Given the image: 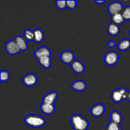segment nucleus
<instances>
[{
  "label": "nucleus",
  "instance_id": "2eb2a0df",
  "mask_svg": "<svg viewBox=\"0 0 130 130\" xmlns=\"http://www.w3.org/2000/svg\"><path fill=\"white\" fill-rule=\"evenodd\" d=\"M14 41L17 43V44L19 46L22 52H25L28 49V45L27 43V41L24 37L20 36H17L14 39Z\"/></svg>",
  "mask_w": 130,
  "mask_h": 130
},
{
  "label": "nucleus",
  "instance_id": "f8f14e48",
  "mask_svg": "<svg viewBox=\"0 0 130 130\" xmlns=\"http://www.w3.org/2000/svg\"><path fill=\"white\" fill-rule=\"evenodd\" d=\"M34 57L38 59L41 57H45V56H52V52L48 47L41 46L34 52Z\"/></svg>",
  "mask_w": 130,
  "mask_h": 130
},
{
  "label": "nucleus",
  "instance_id": "412c9836",
  "mask_svg": "<svg viewBox=\"0 0 130 130\" xmlns=\"http://www.w3.org/2000/svg\"><path fill=\"white\" fill-rule=\"evenodd\" d=\"M111 20L112 22L116 24H118L119 25L123 24L124 22V21H125V20L124 19L121 13H118L116 14V15H112Z\"/></svg>",
  "mask_w": 130,
  "mask_h": 130
},
{
  "label": "nucleus",
  "instance_id": "7c9ffc66",
  "mask_svg": "<svg viewBox=\"0 0 130 130\" xmlns=\"http://www.w3.org/2000/svg\"><path fill=\"white\" fill-rule=\"evenodd\" d=\"M129 36H130V30H129Z\"/></svg>",
  "mask_w": 130,
  "mask_h": 130
},
{
  "label": "nucleus",
  "instance_id": "cd10ccee",
  "mask_svg": "<svg viewBox=\"0 0 130 130\" xmlns=\"http://www.w3.org/2000/svg\"><path fill=\"white\" fill-rule=\"evenodd\" d=\"M108 46H109L110 48H114L116 46V43L114 41H110L108 43Z\"/></svg>",
  "mask_w": 130,
  "mask_h": 130
},
{
  "label": "nucleus",
  "instance_id": "f3484780",
  "mask_svg": "<svg viewBox=\"0 0 130 130\" xmlns=\"http://www.w3.org/2000/svg\"><path fill=\"white\" fill-rule=\"evenodd\" d=\"M107 32L110 36H117L120 32V27L113 22L110 23L107 26Z\"/></svg>",
  "mask_w": 130,
  "mask_h": 130
},
{
  "label": "nucleus",
  "instance_id": "7ed1b4c3",
  "mask_svg": "<svg viewBox=\"0 0 130 130\" xmlns=\"http://www.w3.org/2000/svg\"><path fill=\"white\" fill-rule=\"evenodd\" d=\"M128 91L124 88H120L113 90L111 93V100L115 104H119L122 101L127 100Z\"/></svg>",
  "mask_w": 130,
  "mask_h": 130
},
{
  "label": "nucleus",
  "instance_id": "1a4fd4ad",
  "mask_svg": "<svg viewBox=\"0 0 130 130\" xmlns=\"http://www.w3.org/2000/svg\"><path fill=\"white\" fill-rule=\"evenodd\" d=\"M75 55L69 50L63 51L60 54V60L65 64H72L74 60Z\"/></svg>",
  "mask_w": 130,
  "mask_h": 130
},
{
  "label": "nucleus",
  "instance_id": "6e6552de",
  "mask_svg": "<svg viewBox=\"0 0 130 130\" xmlns=\"http://www.w3.org/2000/svg\"><path fill=\"white\" fill-rule=\"evenodd\" d=\"M105 107L102 104H97L94 105L90 109V113L95 118H100L104 114Z\"/></svg>",
  "mask_w": 130,
  "mask_h": 130
},
{
  "label": "nucleus",
  "instance_id": "423d86ee",
  "mask_svg": "<svg viewBox=\"0 0 130 130\" xmlns=\"http://www.w3.org/2000/svg\"><path fill=\"white\" fill-rule=\"evenodd\" d=\"M38 77L33 73H29L24 76L22 82L27 87H33L38 83Z\"/></svg>",
  "mask_w": 130,
  "mask_h": 130
},
{
  "label": "nucleus",
  "instance_id": "39448f33",
  "mask_svg": "<svg viewBox=\"0 0 130 130\" xmlns=\"http://www.w3.org/2000/svg\"><path fill=\"white\" fill-rule=\"evenodd\" d=\"M123 5L119 1H114L110 3L108 6V11L110 15H114L118 13H121L123 11Z\"/></svg>",
  "mask_w": 130,
  "mask_h": 130
},
{
  "label": "nucleus",
  "instance_id": "ddd939ff",
  "mask_svg": "<svg viewBox=\"0 0 130 130\" xmlns=\"http://www.w3.org/2000/svg\"><path fill=\"white\" fill-rule=\"evenodd\" d=\"M72 89L77 92H83L86 89L87 85L83 80H77L72 84Z\"/></svg>",
  "mask_w": 130,
  "mask_h": 130
},
{
  "label": "nucleus",
  "instance_id": "0eeeda50",
  "mask_svg": "<svg viewBox=\"0 0 130 130\" xmlns=\"http://www.w3.org/2000/svg\"><path fill=\"white\" fill-rule=\"evenodd\" d=\"M5 49L6 52L11 55H15L22 52L14 40H10L8 41L5 46Z\"/></svg>",
  "mask_w": 130,
  "mask_h": 130
},
{
  "label": "nucleus",
  "instance_id": "4be33fe9",
  "mask_svg": "<svg viewBox=\"0 0 130 130\" xmlns=\"http://www.w3.org/2000/svg\"><path fill=\"white\" fill-rule=\"evenodd\" d=\"M24 37L27 41H34V30L30 29H26L24 30Z\"/></svg>",
  "mask_w": 130,
  "mask_h": 130
},
{
  "label": "nucleus",
  "instance_id": "c85d7f7f",
  "mask_svg": "<svg viewBox=\"0 0 130 130\" xmlns=\"http://www.w3.org/2000/svg\"><path fill=\"white\" fill-rule=\"evenodd\" d=\"M105 1L104 0H100V1H99V0H96V1H95V3L96 4H99V5H103L104 3H105Z\"/></svg>",
  "mask_w": 130,
  "mask_h": 130
},
{
  "label": "nucleus",
  "instance_id": "a878e982",
  "mask_svg": "<svg viewBox=\"0 0 130 130\" xmlns=\"http://www.w3.org/2000/svg\"><path fill=\"white\" fill-rule=\"evenodd\" d=\"M55 4L59 10H64L67 8V1H55Z\"/></svg>",
  "mask_w": 130,
  "mask_h": 130
},
{
  "label": "nucleus",
  "instance_id": "bb28decb",
  "mask_svg": "<svg viewBox=\"0 0 130 130\" xmlns=\"http://www.w3.org/2000/svg\"><path fill=\"white\" fill-rule=\"evenodd\" d=\"M77 6L76 1H67V8L70 10H74Z\"/></svg>",
  "mask_w": 130,
  "mask_h": 130
},
{
  "label": "nucleus",
  "instance_id": "9d476101",
  "mask_svg": "<svg viewBox=\"0 0 130 130\" xmlns=\"http://www.w3.org/2000/svg\"><path fill=\"white\" fill-rule=\"evenodd\" d=\"M58 98V93L56 91H52L46 94L43 99V103L46 104H55Z\"/></svg>",
  "mask_w": 130,
  "mask_h": 130
},
{
  "label": "nucleus",
  "instance_id": "b1692460",
  "mask_svg": "<svg viewBox=\"0 0 130 130\" xmlns=\"http://www.w3.org/2000/svg\"><path fill=\"white\" fill-rule=\"evenodd\" d=\"M121 14L125 21H130V6L124 8Z\"/></svg>",
  "mask_w": 130,
  "mask_h": 130
},
{
  "label": "nucleus",
  "instance_id": "f03ea898",
  "mask_svg": "<svg viewBox=\"0 0 130 130\" xmlns=\"http://www.w3.org/2000/svg\"><path fill=\"white\" fill-rule=\"evenodd\" d=\"M70 121L74 130H87L89 127L88 121L80 114L72 116Z\"/></svg>",
  "mask_w": 130,
  "mask_h": 130
},
{
  "label": "nucleus",
  "instance_id": "393cba45",
  "mask_svg": "<svg viewBox=\"0 0 130 130\" xmlns=\"http://www.w3.org/2000/svg\"><path fill=\"white\" fill-rule=\"evenodd\" d=\"M105 130H123L121 128L120 125L116 123H113V122L110 121L107 125L106 128Z\"/></svg>",
  "mask_w": 130,
  "mask_h": 130
},
{
  "label": "nucleus",
  "instance_id": "6ab92c4d",
  "mask_svg": "<svg viewBox=\"0 0 130 130\" xmlns=\"http://www.w3.org/2000/svg\"><path fill=\"white\" fill-rule=\"evenodd\" d=\"M118 48L121 52H126L130 49V39L125 38L119 41L118 44Z\"/></svg>",
  "mask_w": 130,
  "mask_h": 130
},
{
  "label": "nucleus",
  "instance_id": "f257e3e1",
  "mask_svg": "<svg viewBox=\"0 0 130 130\" xmlns=\"http://www.w3.org/2000/svg\"><path fill=\"white\" fill-rule=\"evenodd\" d=\"M24 123L28 126L33 128H40L46 124V120L43 117L35 114H28L24 118Z\"/></svg>",
  "mask_w": 130,
  "mask_h": 130
},
{
  "label": "nucleus",
  "instance_id": "c756f323",
  "mask_svg": "<svg viewBox=\"0 0 130 130\" xmlns=\"http://www.w3.org/2000/svg\"><path fill=\"white\" fill-rule=\"evenodd\" d=\"M127 100L130 102V91H128V94H127Z\"/></svg>",
  "mask_w": 130,
  "mask_h": 130
},
{
  "label": "nucleus",
  "instance_id": "9b49d317",
  "mask_svg": "<svg viewBox=\"0 0 130 130\" xmlns=\"http://www.w3.org/2000/svg\"><path fill=\"white\" fill-rule=\"evenodd\" d=\"M71 67L75 73L78 74H81L85 72V66L83 62L79 60H75L73 63L71 65Z\"/></svg>",
  "mask_w": 130,
  "mask_h": 130
},
{
  "label": "nucleus",
  "instance_id": "dca6fc26",
  "mask_svg": "<svg viewBox=\"0 0 130 130\" xmlns=\"http://www.w3.org/2000/svg\"><path fill=\"white\" fill-rule=\"evenodd\" d=\"M37 60L39 65L44 69H48L52 66V56H45V57H41Z\"/></svg>",
  "mask_w": 130,
  "mask_h": 130
},
{
  "label": "nucleus",
  "instance_id": "4468645a",
  "mask_svg": "<svg viewBox=\"0 0 130 130\" xmlns=\"http://www.w3.org/2000/svg\"><path fill=\"white\" fill-rule=\"evenodd\" d=\"M40 109L43 114L50 116L54 113L55 110V104H46L42 103L40 106Z\"/></svg>",
  "mask_w": 130,
  "mask_h": 130
},
{
  "label": "nucleus",
  "instance_id": "aec40b11",
  "mask_svg": "<svg viewBox=\"0 0 130 130\" xmlns=\"http://www.w3.org/2000/svg\"><path fill=\"white\" fill-rule=\"evenodd\" d=\"M34 41L36 43H41L43 41L44 39V34L43 30L39 28H37L34 30Z\"/></svg>",
  "mask_w": 130,
  "mask_h": 130
},
{
  "label": "nucleus",
  "instance_id": "5701e85b",
  "mask_svg": "<svg viewBox=\"0 0 130 130\" xmlns=\"http://www.w3.org/2000/svg\"><path fill=\"white\" fill-rule=\"evenodd\" d=\"M0 73H1V82H7L10 77V73L7 71H6V70H1Z\"/></svg>",
  "mask_w": 130,
  "mask_h": 130
},
{
  "label": "nucleus",
  "instance_id": "a211bd4d",
  "mask_svg": "<svg viewBox=\"0 0 130 130\" xmlns=\"http://www.w3.org/2000/svg\"><path fill=\"white\" fill-rule=\"evenodd\" d=\"M110 121L120 125L123 122V116L118 110H114L110 114Z\"/></svg>",
  "mask_w": 130,
  "mask_h": 130
},
{
  "label": "nucleus",
  "instance_id": "20e7f679",
  "mask_svg": "<svg viewBox=\"0 0 130 130\" xmlns=\"http://www.w3.org/2000/svg\"><path fill=\"white\" fill-rule=\"evenodd\" d=\"M119 54L115 51H110L105 55L104 58V62L108 66H114L119 62Z\"/></svg>",
  "mask_w": 130,
  "mask_h": 130
}]
</instances>
